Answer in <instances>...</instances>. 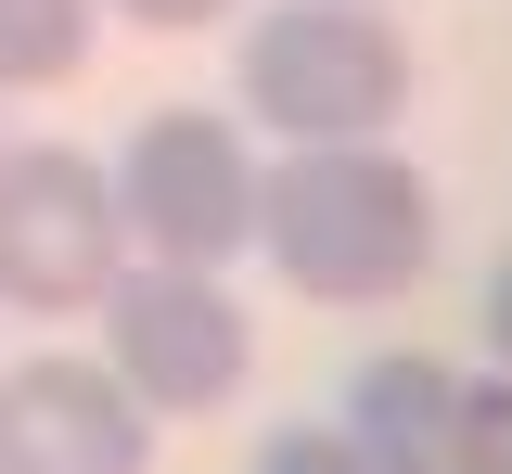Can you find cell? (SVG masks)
<instances>
[{
	"mask_svg": "<svg viewBox=\"0 0 512 474\" xmlns=\"http://www.w3.org/2000/svg\"><path fill=\"white\" fill-rule=\"evenodd\" d=\"M128 26H167V39H180V26H218V13H231V0H116Z\"/></svg>",
	"mask_w": 512,
	"mask_h": 474,
	"instance_id": "30bf717a",
	"label": "cell"
},
{
	"mask_svg": "<svg viewBox=\"0 0 512 474\" xmlns=\"http://www.w3.org/2000/svg\"><path fill=\"white\" fill-rule=\"evenodd\" d=\"M154 423L103 359H26L0 372V474H141Z\"/></svg>",
	"mask_w": 512,
	"mask_h": 474,
	"instance_id": "52a82bcc",
	"label": "cell"
},
{
	"mask_svg": "<svg viewBox=\"0 0 512 474\" xmlns=\"http://www.w3.org/2000/svg\"><path fill=\"white\" fill-rule=\"evenodd\" d=\"M116 218L167 270H231L256 244V167L231 116H141L116 154Z\"/></svg>",
	"mask_w": 512,
	"mask_h": 474,
	"instance_id": "5b68a950",
	"label": "cell"
},
{
	"mask_svg": "<svg viewBox=\"0 0 512 474\" xmlns=\"http://www.w3.org/2000/svg\"><path fill=\"white\" fill-rule=\"evenodd\" d=\"M231 77H244L256 129H282V141H384L410 103V39L372 0H282L244 26Z\"/></svg>",
	"mask_w": 512,
	"mask_h": 474,
	"instance_id": "7a4b0ae2",
	"label": "cell"
},
{
	"mask_svg": "<svg viewBox=\"0 0 512 474\" xmlns=\"http://www.w3.org/2000/svg\"><path fill=\"white\" fill-rule=\"evenodd\" d=\"M256 474H372V462L346 423H282V436H256Z\"/></svg>",
	"mask_w": 512,
	"mask_h": 474,
	"instance_id": "9c48e42d",
	"label": "cell"
},
{
	"mask_svg": "<svg viewBox=\"0 0 512 474\" xmlns=\"http://www.w3.org/2000/svg\"><path fill=\"white\" fill-rule=\"evenodd\" d=\"M487 346H500V385H512V257H500V282H487Z\"/></svg>",
	"mask_w": 512,
	"mask_h": 474,
	"instance_id": "8fae6325",
	"label": "cell"
},
{
	"mask_svg": "<svg viewBox=\"0 0 512 474\" xmlns=\"http://www.w3.org/2000/svg\"><path fill=\"white\" fill-rule=\"evenodd\" d=\"M128 270V218H116V167L64 154V141H26L0 154V308H103Z\"/></svg>",
	"mask_w": 512,
	"mask_h": 474,
	"instance_id": "3957f363",
	"label": "cell"
},
{
	"mask_svg": "<svg viewBox=\"0 0 512 474\" xmlns=\"http://www.w3.org/2000/svg\"><path fill=\"white\" fill-rule=\"evenodd\" d=\"M103 372H116L141 410H231L256 372V334L244 308L218 295V270H116V295H103Z\"/></svg>",
	"mask_w": 512,
	"mask_h": 474,
	"instance_id": "277c9868",
	"label": "cell"
},
{
	"mask_svg": "<svg viewBox=\"0 0 512 474\" xmlns=\"http://www.w3.org/2000/svg\"><path fill=\"white\" fill-rule=\"evenodd\" d=\"M346 436H359L372 474H500L512 385H461L448 359H372L346 385Z\"/></svg>",
	"mask_w": 512,
	"mask_h": 474,
	"instance_id": "8992f818",
	"label": "cell"
},
{
	"mask_svg": "<svg viewBox=\"0 0 512 474\" xmlns=\"http://www.w3.org/2000/svg\"><path fill=\"white\" fill-rule=\"evenodd\" d=\"M77 65H90V0H0V90H39Z\"/></svg>",
	"mask_w": 512,
	"mask_h": 474,
	"instance_id": "ba28073f",
	"label": "cell"
},
{
	"mask_svg": "<svg viewBox=\"0 0 512 474\" xmlns=\"http://www.w3.org/2000/svg\"><path fill=\"white\" fill-rule=\"evenodd\" d=\"M500 474H512V462H500Z\"/></svg>",
	"mask_w": 512,
	"mask_h": 474,
	"instance_id": "7c38bea8",
	"label": "cell"
},
{
	"mask_svg": "<svg viewBox=\"0 0 512 474\" xmlns=\"http://www.w3.org/2000/svg\"><path fill=\"white\" fill-rule=\"evenodd\" d=\"M256 244L320 308H397L436 270V180L384 141H295L256 180Z\"/></svg>",
	"mask_w": 512,
	"mask_h": 474,
	"instance_id": "6da1fadb",
	"label": "cell"
}]
</instances>
